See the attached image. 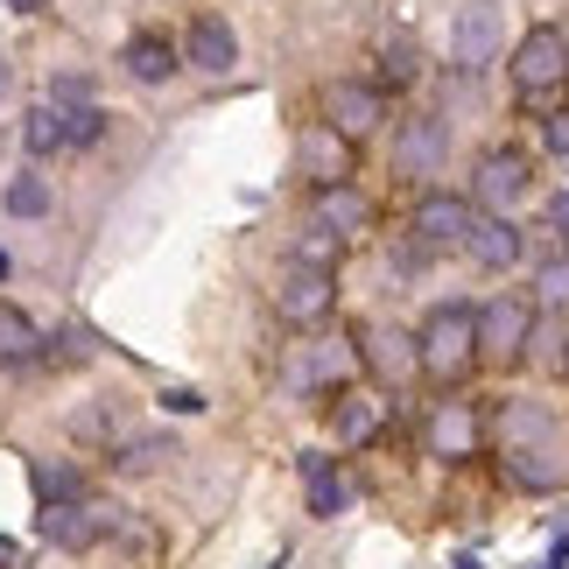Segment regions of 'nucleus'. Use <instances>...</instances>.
<instances>
[{
	"mask_svg": "<svg viewBox=\"0 0 569 569\" xmlns=\"http://www.w3.org/2000/svg\"><path fill=\"white\" fill-rule=\"evenodd\" d=\"M415 345H422V373L436 387H457L478 366V310L471 302H436L422 317V331H415Z\"/></svg>",
	"mask_w": 569,
	"mask_h": 569,
	"instance_id": "nucleus-1",
	"label": "nucleus"
},
{
	"mask_svg": "<svg viewBox=\"0 0 569 569\" xmlns=\"http://www.w3.org/2000/svg\"><path fill=\"white\" fill-rule=\"evenodd\" d=\"M36 535L50 541V549H63V556H84V549H99V541L127 535V513L113 507V499H71V507H36Z\"/></svg>",
	"mask_w": 569,
	"mask_h": 569,
	"instance_id": "nucleus-2",
	"label": "nucleus"
},
{
	"mask_svg": "<svg viewBox=\"0 0 569 569\" xmlns=\"http://www.w3.org/2000/svg\"><path fill=\"white\" fill-rule=\"evenodd\" d=\"M352 366H359L352 338H302L289 352V393H296V401H323V408H331L345 393V380H352Z\"/></svg>",
	"mask_w": 569,
	"mask_h": 569,
	"instance_id": "nucleus-3",
	"label": "nucleus"
},
{
	"mask_svg": "<svg viewBox=\"0 0 569 569\" xmlns=\"http://www.w3.org/2000/svg\"><path fill=\"white\" fill-rule=\"evenodd\" d=\"M499 42H507V8H499V0H465L457 21H450V63L465 78H478L499 57Z\"/></svg>",
	"mask_w": 569,
	"mask_h": 569,
	"instance_id": "nucleus-4",
	"label": "nucleus"
},
{
	"mask_svg": "<svg viewBox=\"0 0 569 569\" xmlns=\"http://www.w3.org/2000/svg\"><path fill=\"white\" fill-rule=\"evenodd\" d=\"M317 113H323V127H338L345 141H366L387 120V92L373 78H331L317 92Z\"/></svg>",
	"mask_w": 569,
	"mask_h": 569,
	"instance_id": "nucleus-5",
	"label": "nucleus"
},
{
	"mask_svg": "<svg viewBox=\"0 0 569 569\" xmlns=\"http://www.w3.org/2000/svg\"><path fill=\"white\" fill-rule=\"evenodd\" d=\"M528 338H535V302H520V296H492L486 310H478V359H492V366H520V359H528Z\"/></svg>",
	"mask_w": 569,
	"mask_h": 569,
	"instance_id": "nucleus-6",
	"label": "nucleus"
},
{
	"mask_svg": "<svg viewBox=\"0 0 569 569\" xmlns=\"http://www.w3.org/2000/svg\"><path fill=\"white\" fill-rule=\"evenodd\" d=\"M556 84H569V42H562V29L520 36V50H513V92L535 106V99H549Z\"/></svg>",
	"mask_w": 569,
	"mask_h": 569,
	"instance_id": "nucleus-7",
	"label": "nucleus"
},
{
	"mask_svg": "<svg viewBox=\"0 0 569 569\" xmlns=\"http://www.w3.org/2000/svg\"><path fill=\"white\" fill-rule=\"evenodd\" d=\"M352 345H359V366H366V373H373L380 387H408V380H422V345H415V331H393V323H366Z\"/></svg>",
	"mask_w": 569,
	"mask_h": 569,
	"instance_id": "nucleus-8",
	"label": "nucleus"
},
{
	"mask_svg": "<svg viewBox=\"0 0 569 569\" xmlns=\"http://www.w3.org/2000/svg\"><path fill=\"white\" fill-rule=\"evenodd\" d=\"M443 156H450V134H443V120H436V113L401 120V134H393V177H401V183L436 177V169H443Z\"/></svg>",
	"mask_w": 569,
	"mask_h": 569,
	"instance_id": "nucleus-9",
	"label": "nucleus"
},
{
	"mask_svg": "<svg viewBox=\"0 0 569 569\" xmlns=\"http://www.w3.org/2000/svg\"><path fill=\"white\" fill-rule=\"evenodd\" d=\"M274 310L289 317L296 331H317V323L338 310V281L323 274V268H289V274H281V289H274Z\"/></svg>",
	"mask_w": 569,
	"mask_h": 569,
	"instance_id": "nucleus-10",
	"label": "nucleus"
},
{
	"mask_svg": "<svg viewBox=\"0 0 569 569\" xmlns=\"http://www.w3.org/2000/svg\"><path fill=\"white\" fill-rule=\"evenodd\" d=\"M478 226V211H471V197H450V190H429L422 204H415V239H422L429 253H443V247H465Z\"/></svg>",
	"mask_w": 569,
	"mask_h": 569,
	"instance_id": "nucleus-11",
	"label": "nucleus"
},
{
	"mask_svg": "<svg viewBox=\"0 0 569 569\" xmlns=\"http://www.w3.org/2000/svg\"><path fill=\"white\" fill-rule=\"evenodd\" d=\"M486 443V408L478 401H436L429 408V450L436 457H478Z\"/></svg>",
	"mask_w": 569,
	"mask_h": 569,
	"instance_id": "nucleus-12",
	"label": "nucleus"
},
{
	"mask_svg": "<svg viewBox=\"0 0 569 569\" xmlns=\"http://www.w3.org/2000/svg\"><path fill=\"white\" fill-rule=\"evenodd\" d=\"M183 63H197L204 78H226L232 63H239V36H232V21L226 14H197L190 21V36H183Z\"/></svg>",
	"mask_w": 569,
	"mask_h": 569,
	"instance_id": "nucleus-13",
	"label": "nucleus"
},
{
	"mask_svg": "<svg viewBox=\"0 0 569 569\" xmlns=\"http://www.w3.org/2000/svg\"><path fill=\"white\" fill-rule=\"evenodd\" d=\"M528 190H535V162L520 156V148H492V156H478V197H486V204H520Z\"/></svg>",
	"mask_w": 569,
	"mask_h": 569,
	"instance_id": "nucleus-14",
	"label": "nucleus"
},
{
	"mask_svg": "<svg viewBox=\"0 0 569 569\" xmlns=\"http://www.w3.org/2000/svg\"><path fill=\"white\" fill-rule=\"evenodd\" d=\"M310 218H317V226H331L338 239H352V232L373 226V197L352 190V183H323V190L310 197Z\"/></svg>",
	"mask_w": 569,
	"mask_h": 569,
	"instance_id": "nucleus-15",
	"label": "nucleus"
},
{
	"mask_svg": "<svg viewBox=\"0 0 569 569\" xmlns=\"http://www.w3.org/2000/svg\"><path fill=\"white\" fill-rule=\"evenodd\" d=\"M465 253H471L486 274H507L513 260L528 253V239H520V226H513V218H478V226H471V239H465Z\"/></svg>",
	"mask_w": 569,
	"mask_h": 569,
	"instance_id": "nucleus-16",
	"label": "nucleus"
},
{
	"mask_svg": "<svg viewBox=\"0 0 569 569\" xmlns=\"http://www.w3.org/2000/svg\"><path fill=\"white\" fill-rule=\"evenodd\" d=\"M492 436H499V457H513V450L541 443V436H556V415L541 408V401H499V415H492Z\"/></svg>",
	"mask_w": 569,
	"mask_h": 569,
	"instance_id": "nucleus-17",
	"label": "nucleus"
},
{
	"mask_svg": "<svg viewBox=\"0 0 569 569\" xmlns=\"http://www.w3.org/2000/svg\"><path fill=\"white\" fill-rule=\"evenodd\" d=\"M352 148L359 141H345L338 134V127H310V134H302V169H310V177H317V190L323 183H345V177H352Z\"/></svg>",
	"mask_w": 569,
	"mask_h": 569,
	"instance_id": "nucleus-18",
	"label": "nucleus"
},
{
	"mask_svg": "<svg viewBox=\"0 0 569 569\" xmlns=\"http://www.w3.org/2000/svg\"><path fill=\"white\" fill-rule=\"evenodd\" d=\"M302 486H310V513L317 520H338L345 507H352V486L338 478V465L323 450H302Z\"/></svg>",
	"mask_w": 569,
	"mask_h": 569,
	"instance_id": "nucleus-19",
	"label": "nucleus"
},
{
	"mask_svg": "<svg viewBox=\"0 0 569 569\" xmlns=\"http://www.w3.org/2000/svg\"><path fill=\"white\" fill-rule=\"evenodd\" d=\"M29 486H36V507H71V499H84V471L71 457H36Z\"/></svg>",
	"mask_w": 569,
	"mask_h": 569,
	"instance_id": "nucleus-20",
	"label": "nucleus"
},
{
	"mask_svg": "<svg viewBox=\"0 0 569 569\" xmlns=\"http://www.w3.org/2000/svg\"><path fill=\"white\" fill-rule=\"evenodd\" d=\"M331 422H338L345 443H373L380 422H387V401H380V393H338V401H331Z\"/></svg>",
	"mask_w": 569,
	"mask_h": 569,
	"instance_id": "nucleus-21",
	"label": "nucleus"
},
{
	"mask_svg": "<svg viewBox=\"0 0 569 569\" xmlns=\"http://www.w3.org/2000/svg\"><path fill=\"white\" fill-rule=\"evenodd\" d=\"M127 71H134L141 84H169V78H177V42H169V36H134V42H127Z\"/></svg>",
	"mask_w": 569,
	"mask_h": 569,
	"instance_id": "nucleus-22",
	"label": "nucleus"
},
{
	"mask_svg": "<svg viewBox=\"0 0 569 569\" xmlns=\"http://www.w3.org/2000/svg\"><path fill=\"white\" fill-rule=\"evenodd\" d=\"M0 366H42V338H36V323L14 310V302H0Z\"/></svg>",
	"mask_w": 569,
	"mask_h": 569,
	"instance_id": "nucleus-23",
	"label": "nucleus"
},
{
	"mask_svg": "<svg viewBox=\"0 0 569 569\" xmlns=\"http://www.w3.org/2000/svg\"><path fill=\"white\" fill-rule=\"evenodd\" d=\"M513 486H541V492H556L562 478H569V457H562V443L556 450H541V443H528V450H513Z\"/></svg>",
	"mask_w": 569,
	"mask_h": 569,
	"instance_id": "nucleus-24",
	"label": "nucleus"
},
{
	"mask_svg": "<svg viewBox=\"0 0 569 569\" xmlns=\"http://www.w3.org/2000/svg\"><path fill=\"white\" fill-rule=\"evenodd\" d=\"M50 177L42 169H21V177H8V190H0V211L8 218H50Z\"/></svg>",
	"mask_w": 569,
	"mask_h": 569,
	"instance_id": "nucleus-25",
	"label": "nucleus"
},
{
	"mask_svg": "<svg viewBox=\"0 0 569 569\" xmlns=\"http://www.w3.org/2000/svg\"><path fill=\"white\" fill-rule=\"evenodd\" d=\"M338 260H345V239L331 226H317V218L296 232V247H289V268H323V274H331Z\"/></svg>",
	"mask_w": 569,
	"mask_h": 569,
	"instance_id": "nucleus-26",
	"label": "nucleus"
},
{
	"mask_svg": "<svg viewBox=\"0 0 569 569\" xmlns=\"http://www.w3.org/2000/svg\"><path fill=\"white\" fill-rule=\"evenodd\" d=\"M535 310H549V317L569 310V253H541V268H535Z\"/></svg>",
	"mask_w": 569,
	"mask_h": 569,
	"instance_id": "nucleus-27",
	"label": "nucleus"
},
{
	"mask_svg": "<svg viewBox=\"0 0 569 569\" xmlns=\"http://www.w3.org/2000/svg\"><path fill=\"white\" fill-rule=\"evenodd\" d=\"M21 148H29L36 162L63 148V113H57V106H29V113H21Z\"/></svg>",
	"mask_w": 569,
	"mask_h": 569,
	"instance_id": "nucleus-28",
	"label": "nucleus"
},
{
	"mask_svg": "<svg viewBox=\"0 0 569 569\" xmlns=\"http://www.w3.org/2000/svg\"><path fill=\"white\" fill-rule=\"evenodd\" d=\"M71 436H78V443H120V408H113V401L78 408V415H71Z\"/></svg>",
	"mask_w": 569,
	"mask_h": 569,
	"instance_id": "nucleus-29",
	"label": "nucleus"
},
{
	"mask_svg": "<svg viewBox=\"0 0 569 569\" xmlns=\"http://www.w3.org/2000/svg\"><path fill=\"white\" fill-rule=\"evenodd\" d=\"M99 141H106V113L99 106H71V113H63V148L84 156V148H99Z\"/></svg>",
	"mask_w": 569,
	"mask_h": 569,
	"instance_id": "nucleus-30",
	"label": "nucleus"
},
{
	"mask_svg": "<svg viewBox=\"0 0 569 569\" xmlns=\"http://www.w3.org/2000/svg\"><path fill=\"white\" fill-rule=\"evenodd\" d=\"M92 352H99V338L84 331V323H63V331L50 338V352H42V366H84Z\"/></svg>",
	"mask_w": 569,
	"mask_h": 569,
	"instance_id": "nucleus-31",
	"label": "nucleus"
},
{
	"mask_svg": "<svg viewBox=\"0 0 569 569\" xmlns=\"http://www.w3.org/2000/svg\"><path fill=\"white\" fill-rule=\"evenodd\" d=\"M162 457H169V436H120L113 443L120 471H148V465H162Z\"/></svg>",
	"mask_w": 569,
	"mask_h": 569,
	"instance_id": "nucleus-32",
	"label": "nucleus"
},
{
	"mask_svg": "<svg viewBox=\"0 0 569 569\" xmlns=\"http://www.w3.org/2000/svg\"><path fill=\"white\" fill-rule=\"evenodd\" d=\"M50 106H57V113H71V106H99L92 99V78H84V71H57L50 78Z\"/></svg>",
	"mask_w": 569,
	"mask_h": 569,
	"instance_id": "nucleus-33",
	"label": "nucleus"
},
{
	"mask_svg": "<svg viewBox=\"0 0 569 569\" xmlns=\"http://www.w3.org/2000/svg\"><path fill=\"white\" fill-rule=\"evenodd\" d=\"M415 71H422V63H415L408 42H387V57H380V84H393V92H401V84H415Z\"/></svg>",
	"mask_w": 569,
	"mask_h": 569,
	"instance_id": "nucleus-34",
	"label": "nucleus"
},
{
	"mask_svg": "<svg viewBox=\"0 0 569 569\" xmlns=\"http://www.w3.org/2000/svg\"><path fill=\"white\" fill-rule=\"evenodd\" d=\"M541 148H549L556 162H569V113H549V120H541Z\"/></svg>",
	"mask_w": 569,
	"mask_h": 569,
	"instance_id": "nucleus-35",
	"label": "nucleus"
},
{
	"mask_svg": "<svg viewBox=\"0 0 569 569\" xmlns=\"http://www.w3.org/2000/svg\"><path fill=\"white\" fill-rule=\"evenodd\" d=\"M162 408H169V415H204L211 401H204L197 387H169V393H162Z\"/></svg>",
	"mask_w": 569,
	"mask_h": 569,
	"instance_id": "nucleus-36",
	"label": "nucleus"
},
{
	"mask_svg": "<svg viewBox=\"0 0 569 569\" xmlns=\"http://www.w3.org/2000/svg\"><path fill=\"white\" fill-rule=\"evenodd\" d=\"M549 226L569 239V190H556V197H549Z\"/></svg>",
	"mask_w": 569,
	"mask_h": 569,
	"instance_id": "nucleus-37",
	"label": "nucleus"
},
{
	"mask_svg": "<svg viewBox=\"0 0 569 569\" xmlns=\"http://www.w3.org/2000/svg\"><path fill=\"white\" fill-rule=\"evenodd\" d=\"M0 569H21V549H14L8 535H0Z\"/></svg>",
	"mask_w": 569,
	"mask_h": 569,
	"instance_id": "nucleus-38",
	"label": "nucleus"
},
{
	"mask_svg": "<svg viewBox=\"0 0 569 569\" xmlns=\"http://www.w3.org/2000/svg\"><path fill=\"white\" fill-rule=\"evenodd\" d=\"M8 8H14V14H42V0H8Z\"/></svg>",
	"mask_w": 569,
	"mask_h": 569,
	"instance_id": "nucleus-39",
	"label": "nucleus"
},
{
	"mask_svg": "<svg viewBox=\"0 0 569 569\" xmlns=\"http://www.w3.org/2000/svg\"><path fill=\"white\" fill-rule=\"evenodd\" d=\"M14 92V71H8V63H0V99H8Z\"/></svg>",
	"mask_w": 569,
	"mask_h": 569,
	"instance_id": "nucleus-40",
	"label": "nucleus"
},
{
	"mask_svg": "<svg viewBox=\"0 0 569 569\" xmlns=\"http://www.w3.org/2000/svg\"><path fill=\"white\" fill-rule=\"evenodd\" d=\"M562 366H569V359H562Z\"/></svg>",
	"mask_w": 569,
	"mask_h": 569,
	"instance_id": "nucleus-41",
	"label": "nucleus"
}]
</instances>
